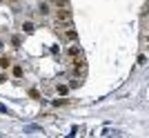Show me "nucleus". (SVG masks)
Returning a JSON list of instances; mask_svg holds the SVG:
<instances>
[{
  "label": "nucleus",
  "mask_w": 149,
  "mask_h": 138,
  "mask_svg": "<svg viewBox=\"0 0 149 138\" xmlns=\"http://www.w3.org/2000/svg\"><path fill=\"white\" fill-rule=\"evenodd\" d=\"M71 18H74V11H71V7H62V9H58V11L54 13V20H56L58 25H60V29H65V27L71 25Z\"/></svg>",
  "instance_id": "nucleus-1"
},
{
  "label": "nucleus",
  "mask_w": 149,
  "mask_h": 138,
  "mask_svg": "<svg viewBox=\"0 0 149 138\" xmlns=\"http://www.w3.org/2000/svg\"><path fill=\"white\" fill-rule=\"evenodd\" d=\"M65 40H67V43H78V31H76L71 25L65 27Z\"/></svg>",
  "instance_id": "nucleus-2"
},
{
  "label": "nucleus",
  "mask_w": 149,
  "mask_h": 138,
  "mask_svg": "<svg viewBox=\"0 0 149 138\" xmlns=\"http://www.w3.org/2000/svg\"><path fill=\"white\" fill-rule=\"evenodd\" d=\"M38 13H40L42 18H47V16L51 13V5L49 2H40V5H38Z\"/></svg>",
  "instance_id": "nucleus-3"
},
{
  "label": "nucleus",
  "mask_w": 149,
  "mask_h": 138,
  "mask_svg": "<svg viewBox=\"0 0 149 138\" xmlns=\"http://www.w3.org/2000/svg\"><path fill=\"white\" fill-rule=\"evenodd\" d=\"M80 54H82V49H80V45H78V43L71 45V47L67 49V56L69 58H76V56H80Z\"/></svg>",
  "instance_id": "nucleus-4"
},
{
  "label": "nucleus",
  "mask_w": 149,
  "mask_h": 138,
  "mask_svg": "<svg viewBox=\"0 0 149 138\" xmlns=\"http://www.w3.org/2000/svg\"><path fill=\"white\" fill-rule=\"evenodd\" d=\"M33 31H36V25L31 20H25L22 22V33H33Z\"/></svg>",
  "instance_id": "nucleus-5"
},
{
  "label": "nucleus",
  "mask_w": 149,
  "mask_h": 138,
  "mask_svg": "<svg viewBox=\"0 0 149 138\" xmlns=\"http://www.w3.org/2000/svg\"><path fill=\"white\" fill-rule=\"evenodd\" d=\"M11 65H13L11 56H0V67H2V69H9Z\"/></svg>",
  "instance_id": "nucleus-6"
},
{
  "label": "nucleus",
  "mask_w": 149,
  "mask_h": 138,
  "mask_svg": "<svg viewBox=\"0 0 149 138\" xmlns=\"http://www.w3.org/2000/svg\"><path fill=\"white\" fill-rule=\"evenodd\" d=\"M11 74H13V78H22V74H25V71H22V67H20V65H11Z\"/></svg>",
  "instance_id": "nucleus-7"
},
{
  "label": "nucleus",
  "mask_w": 149,
  "mask_h": 138,
  "mask_svg": "<svg viewBox=\"0 0 149 138\" xmlns=\"http://www.w3.org/2000/svg\"><path fill=\"white\" fill-rule=\"evenodd\" d=\"M54 7H56V9H62V7H71V2H69V0H54Z\"/></svg>",
  "instance_id": "nucleus-8"
},
{
  "label": "nucleus",
  "mask_w": 149,
  "mask_h": 138,
  "mask_svg": "<svg viewBox=\"0 0 149 138\" xmlns=\"http://www.w3.org/2000/svg\"><path fill=\"white\" fill-rule=\"evenodd\" d=\"M11 45H13V47H20V45H22V36H20V33L11 36Z\"/></svg>",
  "instance_id": "nucleus-9"
},
{
  "label": "nucleus",
  "mask_w": 149,
  "mask_h": 138,
  "mask_svg": "<svg viewBox=\"0 0 149 138\" xmlns=\"http://www.w3.org/2000/svg\"><path fill=\"white\" fill-rule=\"evenodd\" d=\"M56 91H58V94H60V96L69 94V85H58V87H56Z\"/></svg>",
  "instance_id": "nucleus-10"
},
{
  "label": "nucleus",
  "mask_w": 149,
  "mask_h": 138,
  "mask_svg": "<svg viewBox=\"0 0 149 138\" xmlns=\"http://www.w3.org/2000/svg\"><path fill=\"white\" fill-rule=\"evenodd\" d=\"M80 78H71V82H69V89H76V87H80Z\"/></svg>",
  "instance_id": "nucleus-11"
},
{
  "label": "nucleus",
  "mask_w": 149,
  "mask_h": 138,
  "mask_svg": "<svg viewBox=\"0 0 149 138\" xmlns=\"http://www.w3.org/2000/svg\"><path fill=\"white\" fill-rule=\"evenodd\" d=\"M29 96L31 98H40V91H38V89H29Z\"/></svg>",
  "instance_id": "nucleus-12"
},
{
  "label": "nucleus",
  "mask_w": 149,
  "mask_h": 138,
  "mask_svg": "<svg viewBox=\"0 0 149 138\" xmlns=\"http://www.w3.org/2000/svg\"><path fill=\"white\" fill-rule=\"evenodd\" d=\"M147 63V56H145V54H140V56H138V65H145Z\"/></svg>",
  "instance_id": "nucleus-13"
},
{
  "label": "nucleus",
  "mask_w": 149,
  "mask_h": 138,
  "mask_svg": "<svg viewBox=\"0 0 149 138\" xmlns=\"http://www.w3.org/2000/svg\"><path fill=\"white\" fill-rule=\"evenodd\" d=\"M67 102H69V100H65V98H60V100H54V105H56V107H60V105H67Z\"/></svg>",
  "instance_id": "nucleus-14"
},
{
  "label": "nucleus",
  "mask_w": 149,
  "mask_h": 138,
  "mask_svg": "<svg viewBox=\"0 0 149 138\" xmlns=\"http://www.w3.org/2000/svg\"><path fill=\"white\" fill-rule=\"evenodd\" d=\"M0 114H9V112H7V107H5V105H0Z\"/></svg>",
  "instance_id": "nucleus-15"
},
{
  "label": "nucleus",
  "mask_w": 149,
  "mask_h": 138,
  "mask_svg": "<svg viewBox=\"0 0 149 138\" xmlns=\"http://www.w3.org/2000/svg\"><path fill=\"white\" fill-rule=\"evenodd\" d=\"M7 2H11V5H16V2H20V0H7Z\"/></svg>",
  "instance_id": "nucleus-16"
}]
</instances>
